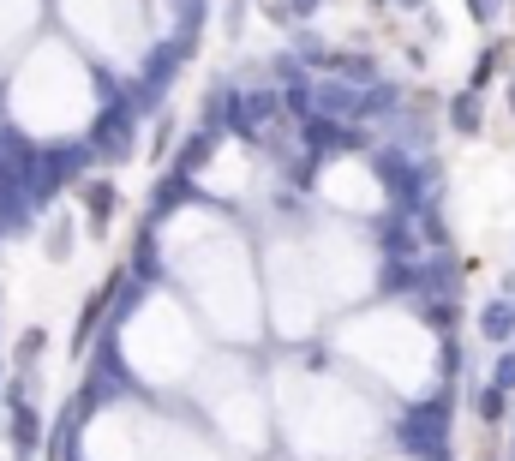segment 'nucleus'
<instances>
[{"instance_id":"obj_1","label":"nucleus","mask_w":515,"mask_h":461,"mask_svg":"<svg viewBox=\"0 0 515 461\" xmlns=\"http://www.w3.org/2000/svg\"><path fill=\"white\" fill-rule=\"evenodd\" d=\"M72 198H78L84 234H90V240H102V234L114 228V216H120V186H114L108 174H96V180H78V186H72Z\"/></svg>"},{"instance_id":"obj_2","label":"nucleus","mask_w":515,"mask_h":461,"mask_svg":"<svg viewBox=\"0 0 515 461\" xmlns=\"http://www.w3.org/2000/svg\"><path fill=\"white\" fill-rule=\"evenodd\" d=\"M126 276H132V270H114V276H108L96 294H84V306H78V318H72V348H66L72 360H84V354H90V336H96V324L108 318L114 294H126Z\"/></svg>"},{"instance_id":"obj_3","label":"nucleus","mask_w":515,"mask_h":461,"mask_svg":"<svg viewBox=\"0 0 515 461\" xmlns=\"http://www.w3.org/2000/svg\"><path fill=\"white\" fill-rule=\"evenodd\" d=\"M78 210H54L48 222H42V252H48V264H72V246H78Z\"/></svg>"},{"instance_id":"obj_4","label":"nucleus","mask_w":515,"mask_h":461,"mask_svg":"<svg viewBox=\"0 0 515 461\" xmlns=\"http://www.w3.org/2000/svg\"><path fill=\"white\" fill-rule=\"evenodd\" d=\"M42 354H48V330H42V324H24L18 342H12V372H18V378H36Z\"/></svg>"},{"instance_id":"obj_5","label":"nucleus","mask_w":515,"mask_h":461,"mask_svg":"<svg viewBox=\"0 0 515 461\" xmlns=\"http://www.w3.org/2000/svg\"><path fill=\"white\" fill-rule=\"evenodd\" d=\"M480 336H486L492 348H510V336H515V306L510 300H486V306H480Z\"/></svg>"},{"instance_id":"obj_6","label":"nucleus","mask_w":515,"mask_h":461,"mask_svg":"<svg viewBox=\"0 0 515 461\" xmlns=\"http://www.w3.org/2000/svg\"><path fill=\"white\" fill-rule=\"evenodd\" d=\"M450 126H456L462 138H474V132L486 126V114H480V90H462V96H450Z\"/></svg>"},{"instance_id":"obj_7","label":"nucleus","mask_w":515,"mask_h":461,"mask_svg":"<svg viewBox=\"0 0 515 461\" xmlns=\"http://www.w3.org/2000/svg\"><path fill=\"white\" fill-rule=\"evenodd\" d=\"M246 18H252V0H222V36L228 42L246 36Z\"/></svg>"},{"instance_id":"obj_8","label":"nucleus","mask_w":515,"mask_h":461,"mask_svg":"<svg viewBox=\"0 0 515 461\" xmlns=\"http://www.w3.org/2000/svg\"><path fill=\"white\" fill-rule=\"evenodd\" d=\"M174 132H180V120L168 114V120L156 126V138H150V162H168V150H174Z\"/></svg>"},{"instance_id":"obj_9","label":"nucleus","mask_w":515,"mask_h":461,"mask_svg":"<svg viewBox=\"0 0 515 461\" xmlns=\"http://www.w3.org/2000/svg\"><path fill=\"white\" fill-rule=\"evenodd\" d=\"M492 390H504V396L515 390V348H504V354L492 360Z\"/></svg>"},{"instance_id":"obj_10","label":"nucleus","mask_w":515,"mask_h":461,"mask_svg":"<svg viewBox=\"0 0 515 461\" xmlns=\"http://www.w3.org/2000/svg\"><path fill=\"white\" fill-rule=\"evenodd\" d=\"M504 414H510V396L486 384V390H480V420H504Z\"/></svg>"},{"instance_id":"obj_11","label":"nucleus","mask_w":515,"mask_h":461,"mask_svg":"<svg viewBox=\"0 0 515 461\" xmlns=\"http://www.w3.org/2000/svg\"><path fill=\"white\" fill-rule=\"evenodd\" d=\"M498 12H504V0H468V18H474V24H492Z\"/></svg>"},{"instance_id":"obj_12","label":"nucleus","mask_w":515,"mask_h":461,"mask_svg":"<svg viewBox=\"0 0 515 461\" xmlns=\"http://www.w3.org/2000/svg\"><path fill=\"white\" fill-rule=\"evenodd\" d=\"M318 6H324V0H288V12H294V24H306V18H312Z\"/></svg>"},{"instance_id":"obj_13","label":"nucleus","mask_w":515,"mask_h":461,"mask_svg":"<svg viewBox=\"0 0 515 461\" xmlns=\"http://www.w3.org/2000/svg\"><path fill=\"white\" fill-rule=\"evenodd\" d=\"M402 12H432V0H396Z\"/></svg>"},{"instance_id":"obj_14","label":"nucleus","mask_w":515,"mask_h":461,"mask_svg":"<svg viewBox=\"0 0 515 461\" xmlns=\"http://www.w3.org/2000/svg\"><path fill=\"white\" fill-rule=\"evenodd\" d=\"M510 108H515V84H510Z\"/></svg>"},{"instance_id":"obj_15","label":"nucleus","mask_w":515,"mask_h":461,"mask_svg":"<svg viewBox=\"0 0 515 461\" xmlns=\"http://www.w3.org/2000/svg\"><path fill=\"white\" fill-rule=\"evenodd\" d=\"M372 6H390V0H372Z\"/></svg>"}]
</instances>
